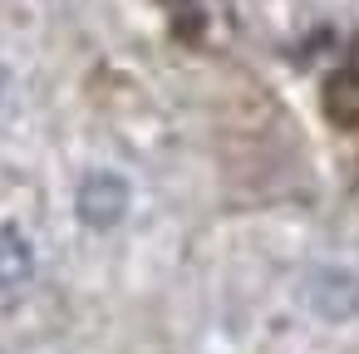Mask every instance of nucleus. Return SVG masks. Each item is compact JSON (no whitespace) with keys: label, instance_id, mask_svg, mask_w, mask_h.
I'll return each mask as SVG.
<instances>
[{"label":"nucleus","instance_id":"obj_3","mask_svg":"<svg viewBox=\"0 0 359 354\" xmlns=\"http://www.w3.org/2000/svg\"><path fill=\"white\" fill-rule=\"evenodd\" d=\"M35 275V246L20 226H0V290H15Z\"/></svg>","mask_w":359,"mask_h":354},{"label":"nucleus","instance_id":"obj_2","mask_svg":"<svg viewBox=\"0 0 359 354\" xmlns=\"http://www.w3.org/2000/svg\"><path fill=\"white\" fill-rule=\"evenodd\" d=\"M305 305L330 325L359 320V275L344 266H315L305 275Z\"/></svg>","mask_w":359,"mask_h":354},{"label":"nucleus","instance_id":"obj_1","mask_svg":"<svg viewBox=\"0 0 359 354\" xmlns=\"http://www.w3.org/2000/svg\"><path fill=\"white\" fill-rule=\"evenodd\" d=\"M128 207H133V187H128V177H118L109 168L89 172L79 182V192H74V212H79V222L89 231H114L128 217Z\"/></svg>","mask_w":359,"mask_h":354}]
</instances>
